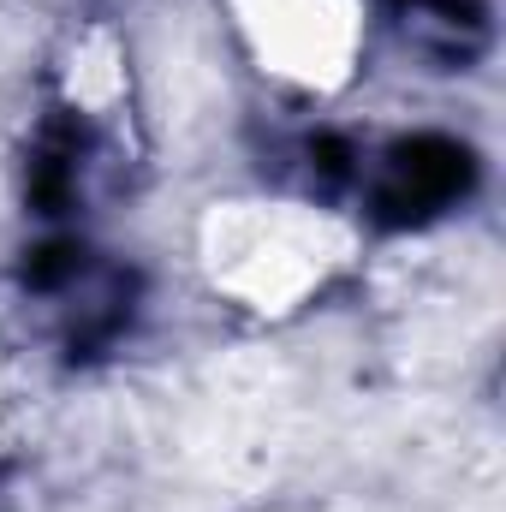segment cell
I'll return each instance as SVG.
<instances>
[{
    "instance_id": "cell-1",
    "label": "cell",
    "mask_w": 506,
    "mask_h": 512,
    "mask_svg": "<svg viewBox=\"0 0 506 512\" xmlns=\"http://www.w3.org/2000/svg\"><path fill=\"white\" fill-rule=\"evenodd\" d=\"M471 173H477V161H471L465 143L435 137V131L405 137V143H393L387 161H381L376 215L381 221H393V227H405V221H429L435 209H447V203H459V197L471 191Z\"/></svg>"
}]
</instances>
